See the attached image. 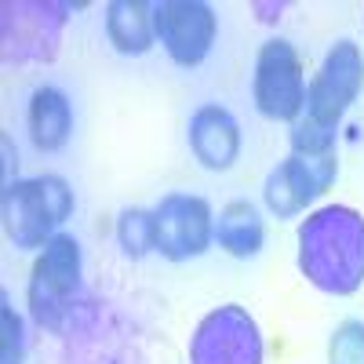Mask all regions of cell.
<instances>
[{"label":"cell","instance_id":"cell-7","mask_svg":"<svg viewBox=\"0 0 364 364\" xmlns=\"http://www.w3.org/2000/svg\"><path fill=\"white\" fill-rule=\"evenodd\" d=\"M190 364H262V331L255 317L237 302L200 317L190 336Z\"/></svg>","mask_w":364,"mask_h":364},{"label":"cell","instance_id":"cell-9","mask_svg":"<svg viewBox=\"0 0 364 364\" xmlns=\"http://www.w3.org/2000/svg\"><path fill=\"white\" fill-rule=\"evenodd\" d=\"M157 223V248L168 262H186L208 252L215 240V223H211V204L193 193H168L154 208Z\"/></svg>","mask_w":364,"mask_h":364},{"label":"cell","instance_id":"cell-4","mask_svg":"<svg viewBox=\"0 0 364 364\" xmlns=\"http://www.w3.org/2000/svg\"><path fill=\"white\" fill-rule=\"evenodd\" d=\"M80 288V245L70 233H55L41 248L29 273V314L48 331H63L73 295Z\"/></svg>","mask_w":364,"mask_h":364},{"label":"cell","instance_id":"cell-3","mask_svg":"<svg viewBox=\"0 0 364 364\" xmlns=\"http://www.w3.org/2000/svg\"><path fill=\"white\" fill-rule=\"evenodd\" d=\"M4 233L18 252L44 248L73 215V190L63 175H37V178H15L4 186Z\"/></svg>","mask_w":364,"mask_h":364},{"label":"cell","instance_id":"cell-10","mask_svg":"<svg viewBox=\"0 0 364 364\" xmlns=\"http://www.w3.org/2000/svg\"><path fill=\"white\" fill-rule=\"evenodd\" d=\"M336 175H339L336 154H328V157H302V154H291V157H284L277 168L269 171L266 190H262V200H266V208H269L277 219H295V215H302V211H306L321 193L331 190Z\"/></svg>","mask_w":364,"mask_h":364},{"label":"cell","instance_id":"cell-5","mask_svg":"<svg viewBox=\"0 0 364 364\" xmlns=\"http://www.w3.org/2000/svg\"><path fill=\"white\" fill-rule=\"evenodd\" d=\"M306 66L291 41L273 37L255 55V77H252V99L266 120H284L295 124L306 109Z\"/></svg>","mask_w":364,"mask_h":364},{"label":"cell","instance_id":"cell-2","mask_svg":"<svg viewBox=\"0 0 364 364\" xmlns=\"http://www.w3.org/2000/svg\"><path fill=\"white\" fill-rule=\"evenodd\" d=\"M360 87H364L360 48L353 41H336L306 87V109L291 124V154H302V157L336 154L343 113L357 102Z\"/></svg>","mask_w":364,"mask_h":364},{"label":"cell","instance_id":"cell-17","mask_svg":"<svg viewBox=\"0 0 364 364\" xmlns=\"http://www.w3.org/2000/svg\"><path fill=\"white\" fill-rule=\"evenodd\" d=\"M328 364H364V321H343L331 331Z\"/></svg>","mask_w":364,"mask_h":364},{"label":"cell","instance_id":"cell-8","mask_svg":"<svg viewBox=\"0 0 364 364\" xmlns=\"http://www.w3.org/2000/svg\"><path fill=\"white\" fill-rule=\"evenodd\" d=\"M154 33L175 66L193 70L211 55L219 15L204 0H161L154 4Z\"/></svg>","mask_w":364,"mask_h":364},{"label":"cell","instance_id":"cell-11","mask_svg":"<svg viewBox=\"0 0 364 364\" xmlns=\"http://www.w3.org/2000/svg\"><path fill=\"white\" fill-rule=\"evenodd\" d=\"M186 135H190V149L197 164L208 171H230L240 157V124L226 106L208 102L193 109Z\"/></svg>","mask_w":364,"mask_h":364},{"label":"cell","instance_id":"cell-14","mask_svg":"<svg viewBox=\"0 0 364 364\" xmlns=\"http://www.w3.org/2000/svg\"><path fill=\"white\" fill-rule=\"evenodd\" d=\"M215 240L219 248L233 259H252L262 252V240H266V226L259 219L255 204L248 200H230L219 211V223H215Z\"/></svg>","mask_w":364,"mask_h":364},{"label":"cell","instance_id":"cell-15","mask_svg":"<svg viewBox=\"0 0 364 364\" xmlns=\"http://www.w3.org/2000/svg\"><path fill=\"white\" fill-rule=\"evenodd\" d=\"M117 240L124 248L128 259H142L157 248V223H154V211L146 208H128L120 211L117 219Z\"/></svg>","mask_w":364,"mask_h":364},{"label":"cell","instance_id":"cell-12","mask_svg":"<svg viewBox=\"0 0 364 364\" xmlns=\"http://www.w3.org/2000/svg\"><path fill=\"white\" fill-rule=\"evenodd\" d=\"M26 124H29V139H33L41 154H58L73 135V106L66 99V91H58L51 84L37 87L29 95Z\"/></svg>","mask_w":364,"mask_h":364},{"label":"cell","instance_id":"cell-16","mask_svg":"<svg viewBox=\"0 0 364 364\" xmlns=\"http://www.w3.org/2000/svg\"><path fill=\"white\" fill-rule=\"evenodd\" d=\"M22 360H26L22 317L11 306V295L0 291V364H22Z\"/></svg>","mask_w":364,"mask_h":364},{"label":"cell","instance_id":"cell-13","mask_svg":"<svg viewBox=\"0 0 364 364\" xmlns=\"http://www.w3.org/2000/svg\"><path fill=\"white\" fill-rule=\"evenodd\" d=\"M106 37L120 55H146L157 44L154 4H146V0H109L106 4Z\"/></svg>","mask_w":364,"mask_h":364},{"label":"cell","instance_id":"cell-1","mask_svg":"<svg viewBox=\"0 0 364 364\" xmlns=\"http://www.w3.org/2000/svg\"><path fill=\"white\" fill-rule=\"evenodd\" d=\"M299 269L324 295H353L364 284V215L328 204L299 226Z\"/></svg>","mask_w":364,"mask_h":364},{"label":"cell","instance_id":"cell-6","mask_svg":"<svg viewBox=\"0 0 364 364\" xmlns=\"http://www.w3.org/2000/svg\"><path fill=\"white\" fill-rule=\"evenodd\" d=\"M80 4H63V0H15L4 4L0 18V51L4 63H51L58 55V41L70 11Z\"/></svg>","mask_w":364,"mask_h":364}]
</instances>
